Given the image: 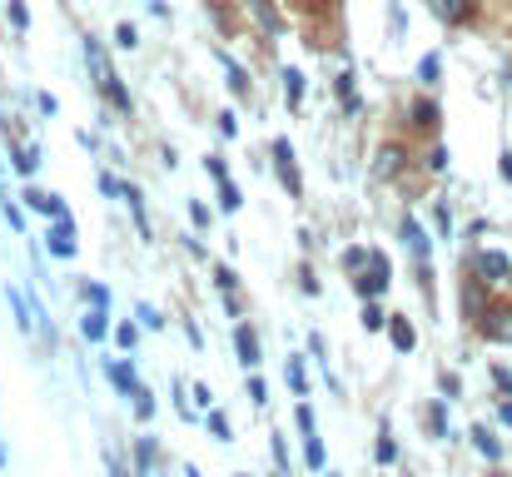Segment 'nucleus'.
Here are the masks:
<instances>
[{"mask_svg": "<svg viewBox=\"0 0 512 477\" xmlns=\"http://www.w3.org/2000/svg\"><path fill=\"white\" fill-rule=\"evenodd\" d=\"M85 60H90V70H95V85H100V95L120 110V115H130V90L120 85V75L110 70V60H105V45L95 40V35H85Z\"/></svg>", "mask_w": 512, "mask_h": 477, "instance_id": "obj_1", "label": "nucleus"}, {"mask_svg": "<svg viewBox=\"0 0 512 477\" xmlns=\"http://www.w3.org/2000/svg\"><path fill=\"white\" fill-rule=\"evenodd\" d=\"M418 75H423V85H438V55H428V60L418 65Z\"/></svg>", "mask_w": 512, "mask_h": 477, "instance_id": "obj_25", "label": "nucleus"}, {"mask_svg": "<svg viewBox=\"0 0 512 477\" xmlns=\"http://www.w3.org/2000/svg\"><path fill=\"white\" fill-rule=\"evenodd\" d=\"M80 294H85V304H100V309H105V304H110V294H105V289H100V284H85V289H80Z\"/></svg>", "mask_w": 512, "mask_h": 477, "instance_id": "obj_26", "label": "nucleus"}, {"mask_svg": "<svg viewBox=\"0 0 512 477\" xmlns=\"http://www.w3.org/2000/svg\"><path fill=\"white\" fill-rule=\"evenodd\" d=\"M383 323H388V318H383L378 304H368V309H363V328H383Z\"/></svg>", "mask_w": 512, "mask_h": 477, "instance_id": "obj_28", "label": "nucleus"}, {"mask_svg": "<svg viewBox=\"0 0 512 477\" xmlns=\"http://www.w3.org/2000/svg\"><path fill=\"white\" fill-rule=\"evenodd\" d=\"M284 100H289V105L304 100V75H299V70H284Z\"/></svg>", "mask_w": 512, "mask_h": 477, "instance_id": "obj_15", "label": "nucleus"}, {"mask_svg": "<svg viewBox=\"0 0 512 477\" xmlns=\"http://www.w3.org/2000/svg\"><path fill=\"white\" fill-rule=\"evenodd\" d=\"M398 164H403V150H398V145H383V155H378V179L398 174Z\"/></svg>", "mask_w": 512, "mask_h": 477, "instance_id": "obj_13", "label": "nucleus"}, {"mask_svg": "<svg viewBox=\"0 0 512 477\" xmlns=\"http://www.w3.org/2000/svg\"><path fill=\"white\" fill-rule=\"evenodd\" d=\"M135 413H140V418H155V398H150L145 388L135 393Z\"/></svg>", "mask_w": 512, "mask_h": 477, "instance_id": "obj_27", "label": "nucleus"}, {"mask_svg": "<svg viewBox=\"0 0 512 477\" xmlns=\"http://www.w3.org/2000/svg\"><path fill=\"white\" fill-rule=\"evenodd\" d=\"M115 45H120V50H135V45H140V30H135V25H120V30H115Z\"/></svg>", "mask_w": 512, "mask_h": 477, "instance_id": "obj_18", "label": "nucleus"}, {"mask_svg": "<svg viewBox=\"0 0 512 477\" xmlns=\"http://www.w3.org/2000/svg\"><path fill=\"white\" fill-rule=\"evenodd\" d=\"M214 284H219L224 294H234V284H239V279H234V269H229V264H219V269H214Z\"/></svg>", "mask_w": 512, "mask_h": 477, "instance_id": "obj_22", "label": "nucleus"}, {"mask_svg": "<svg viewBox=\"0 0 512 477\" xmlns=\"http://www.w3.org/2000/svg\"><path fill=\"white\" fill-rule=\"evenodd\" d=\"M289 383H294V393H309V378H304V363L299 358H289Z\"/></svg>", "mask_w": 512, "mask_h": 477, "instance_id": "obj_20", "label": "nucleus"}, {"mask_svg": "<svg viewBox=\"0 0 512 477\" xmlns=\"http://www.w3.org/2000/svg\"><path fill=\"white\" fill-rule=\"evenodd\" d=\"M35 214H50V219H65V204H60V194H45V189H25L20 194Z\"/></svg>", "mask_w": 512, "mask_h": 477, "instance_id": "obj_3", "label": "nucleus"}, {"mask_svg": "<svg viewBox=\"0 0 512 477\" xmlns=\"http://www.w3.org/2000/svg\"><path fill=\"white\" fill-rule=\"evenodd\" d=\"M388 338H393V348H398V353H408V348L418 343V333H413V323H408V318H393V323H388Z\"/></svg>", "mask_w": 512, "mask_h": 477, "instance_id": "obj_9", "label": "nucleus"}, {"mask_svg": "<svg viewBox=\"0 0 512 477\" xmlns=\"http://www.w3.org/2000/svg\"><path fill=\"white\" fill-rule=\"evenodd\" d=\"M473 438H478V448H483V453H488V458H498V443H493V433H488V428H478V433H473Z\"/></svg>", "mask_w": 512, "mask_h": 477, "instance_id": "obj_29", "label": "nucleus"}, {"mask_svg": "<svg viewBox=\"0 0 512 477\" xmlns=\"http://www.w3.org/2000/svg\"><path fill=\"white\" fill-rule=\"evenodd\" d=\"M219 204H224V209H229V214H234V209H239V189H234V184H229V179H219Z\"/></svg>", "mask_w": 512, "mask_h": 477, "instance_id": "obj_19", "label": "nucleus"}, {"mask_svg": "<svg viewBox=\"0 0 512 477\" xmlns=\"http://www.w3.org/2000/svg\"><path fill=\"white\" fill-rule=\"evenodd\" d=\"M105 373H110V383H115V393H125V398H135L140 393V378H135V368H125V363H105Z\"/></svg>", "mask_w": 512, "mask_h": 477, "instance_id": "obj_5", "label": "nucleus"}, {"mask_svg": "<svg viewBox=\"0 0 512 477\" xmlns=\"http://www.w3.org/2000/svg\"><path fill=\"white\" fill-rule=\"evenodd\" d=\"M140 318H145V328H160V323H165V318L155 314V309H150V304H140Z\"/></svg>", "mask_w": 512, "mask_h": 477, "instance_id": "obj_31", "label": "nucleus"}, {"mask_svg": "<svg viewBox=\"0 0 512 477\" xmlns=\"http://www.w3.org/2000/svg\"><path fill=\"white\" fill-rule=\"evenodd\" d=\"M115 343H120V348H135V343H140L135 323H120V328H115Z\"/></svg>", "mask_w": 512, "mask_h": 477, "instance_id": "obj_23", "label": "nucleus"}, {"mask_svg": "<svg viewBox=\"0 0 512 477\" xmlns=\"http://www.w3.org/2000/svg\"><path fill=\"white\" fill-rule=\"evenodd\" d=\"M80 328H85V338H90V343H100V338L110 333V314H105V309L95 304V309L85 314V323H80Z\"/></svg>", "mask_w": 512, "mask_h": 477, "instance_id": "obj_10", "label": "nucleus"}, {"mask_svg": "<svg viewBox=\"0 0 512 477\" xmlns=\"http://www.w3.org/2000/svg\"><path fill=\"white\" fill-rule=\"evenodd\" d=\"M483 333H488L493 343H512V309H493L488 323H483Z\"/></svg>", "mask_w": 512, "mask_h": 477, "instance_id": "obj_7", "label": "nucleus"}, {"mask_svg": "<svg viewBox=\"0 0 512 477\" xmlns=\"http://www.w3.org/2000/svg\"><path fill=\"white\" fill-rule=\"evenodd\" d=\"M413 125L418 130H433L438 125V105L433 100H413Z\"/></svg>", "mask_w": 512, "mask_h": 477, "instance_id": "obj_11", "label": "nucleus"}, {"mask_svg": "<svg viewBox=\"0 0 512 477\" xmlns=\"http://www.w3.org/2000/svg\"><path fill=\"white\" fill-rule=\"evenodd\" d=\"M249 398H254V403H264V398H269V388H264V378H249Z\"/></svg>", "mask_w": 512, "mask_h": 477, "instance_id": "obj_30", "label": "nucleus"}, {"mask_svg": "<svg viewBox=\"0 0 512 477\" xmlns=\"http://www.w3.org/2000/svg\"><path fill=\"white\" fill-rule=\"evenodd\" d=\"M403 239H408V249L418 254V269L428 274V234L418 229V219H403Z\"/></svg>", "mask_w": 512, "mask_h": 477, "instance_id": "obj_6", "label": "nucleus"}, {"mask_svg": "<svg viewBox=\"0 0 512 477\" xmlns=\"http://www.w3.org/2000/svg\"><path fill=\"white\" fill-rule=\"evenodd\" d=\"M304 463H309V468H314V473H324V443H319V438H314V433H309V438H304Z\"/></svg>", "mask_w": 512, "mask_h": 477, "instance_id": "obj_16", "label": "nucleus"}, {"mask_svg": "<svg viewBox=\"0 0 512 477\" xmlns=\"http://www.w3.org/2000/svg\"><path fill=\"white\" fill-rule=\"evenodd\" d=\"M0 184H5V169H0Z\"/></svg>", "mask_w": 512, "mask_h": 477, "instance_id": "obj_32", "label": "nucleus"}, {"mask_svg": "<svg viewBox=\"0 0 512 477\" xmlns=\"http://www.w3.org/2000/svg\"><path fill=\"white\" fill-rule=\"evenodd\" d=\"M249 5H254V15L264 20V30H284V20H279V10H274L269 0H249Z\"/></svg>", "mask_w": 512, "mask_h": 477, "instance_id": "obj_17", "label": "nucleus"}, {"mask_svg": "<svg viewBox=\"0 0 512 477\" xmlns=\"http://www.w3.org/2000/svg\"><path fill=\"white\" fill-rule=\"evenodd\" d=\"M5 15L15 20V30H25V25H30V10H25L20 0H10V5H5Z\"/></svg>", "mask_w": 512, "mask_h": 477, "instance_id": "obj_21", "label": "nucleus"}, {"mask_svg": "<svg viewBox=\"0 0 512 477\" xmlns=\"http://www.w3.org/2000/svg\"><path fill=\"white\" fill-rule=\"evenodd\" d=\"M10 159H15V169H20V174H35V169H40V150H35V145L10 150Z\"/></svg>", "mask_w": 512, "mask_h": 477, "instance_id": "obj_12", "label": "nucleus"}, {"mask_svg": "<svg viewBox=\"0 0 512 477\" xmlns=\"http://www.w3.org/2000/svg\"><path fill=\"white\" fill-rule=\"evenodd\" d=\"M368 259H373V279H358V289L363 294H383L388 289V259L383 254H368Z\"/></svg>", "mask_w": 512, "mask_h": 477, "instance_id": "obj_8", "label": "nucleus"}, {"mask_svg": "<svg viewBox=\"0 0 512 477\" xmlns=\"http://www.w3.org/2000/svg\"><path fill=\"white\" fill-rule=\"evenodd\" d=\"M209 428H214V438H219V443H229V418H224V413H214V408H209Z\"/></svg>", "mask_w": 512, "mask_h": 477, "instance_id": "obj_24", "label": "nucleus"}, {"mask_svg": "<svg viewBox=\"0 0 512 477\" xmlns=\"http://www.w3.org/2000/svg\"><path fill=\"white\" fill-rule=\"evenodd\" d=\"M329 477H334V473H329Z\"/></svg>", "mask_w": 512, "mask_h": 477, "instance_id": "obj_33", "label": "nucleus"}, {"mask_svg": "<svg viewBox=\"0 0 512 477\" xmlns=\"http://www.w3.org/2000/svg\"><path fill=\"white\" fill-rule=\"evenodd\" d=\"M45 239H50V254L70 259V254H75V224H70V214H65V219H55V229H50Z\"/></svg>", "mask_w": 512, "mask_h": 477, "instance_id": "obj_2", "label": "nucleus"}, {"mask_svg": "<svg viewBox=\"0 0 512 477\" xmlns=\"http://www.w3.org/2000/svg\"><path fill=\"white\" fill-rule=\"evenodd\" d=\"M234 348H239V363L244 368H259V338H254V328H234Z\"/></svg>", "mask_w": 512, "mask_h": 477, "instance_id": "obj_4", "label": "nucleus"}, {"mask_svg": "<svg viewBox=\"0 0 512 477\" xmlns=\"http://www.w3.org/2000/svg\"><path fill=\"white\" fill-rule=\"evenodd\" d=\"M433 10H438L443 20H468L473 5H468V0H433Z\"/></svg>", "mask_w": 512, "mask_h": 477, "instance_id": "obj_14", "label": "nucleus"}]
</instances>
